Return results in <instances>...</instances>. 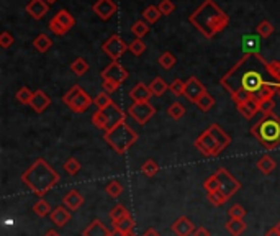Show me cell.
Listing matches in <instances>:
<instances>
[{"label": "cell", "mask_w": 280, "mask_h": 236, "mask_svg": "<svg viewBox=\"0 0 280 236\" xmlns=\"http://www.w3.org/2000/svg\"><path fill=\"white\" fill-rule=\"evenodd\" d=\"M102 89H104V92H107V93H113V92H116L120 89V85L118 84H115V82H112V81H102Z\"/></svg>", "instance_id": "cell-54"}, {"label": "cell", "mask_w": 280, "mask_h": 236, "mask_svg": "<svg viewBox=\"0 0 280 236\" xmlns=\"http://www.w3.org/2000/svg\"><path fill=\"white\" fill-rule=\"evenodd\" d=\"M128 50L135 54V56H141V54L146 51V44L141 39H135V41H131V44H128Z\"/></svg>", "instance_id": "cell-46"}, {"label": "cell", "mask_w": 280, "mask_h": 236, "mask_svg": "<svg viewBox=\"0 0 280 236\" xmlns=\"http://www.w3.org/2000/svg\"><path fill=\"white\" fill-rule=\"evenodd\" d=\"M172 231L177 236H190V234H193V231H195V226H193L190 218L179 217L172 225Z\"/></svg>", "instance_id": "cell-17"}, {"label": "cell", "mask_w": 280, "mask_h": 236, "mask_svg": "<svg viewBox=\"0 0 280 236\" xmlns=\"http://www.w3.org/2000/svg\"><path fill=\"white\" fill-rule=\"evenodd\" d=\"M215 176L218 179V191H220L224 197H226L228 200L241 188V182L236 177H233L230 174L228 169L220 168L215 172Z\"/></svg>", "instance_id": "cell-8"}, {"label": "cell", "mask_w": 280, "mask_h": 236, "mask_svg": "<svg viewBox=\"0 0 280 236\" xmlns=\"http://www.w3.org/2000/svg\"><path fill=\"white\" fill-rule=\"evenodd\" d=\"M169 89H170V92H172L175 97H181V96H184L185 82H184V81H181V79H175V81L169 85Z\"/></svg>", "instance_id": "cell-49"}, {"label": "cell", "mask_w": 280, "mask_h": 236, "mask_svg": "<svg viewBox=\"0 0 280 236\" xmlns=\"http://www.w3.org/2000/svg\"><path fill=\"white\" fill-rule=\"evenodd\" d=\"M161 17H162V13L159 10V7H156V5L146 7L144 12H143V18H144L146 23H156Z\"/></svg>", "instance_id": "cell-28"}, {"label": "cell", "mask_w": 280, "mask_h": 236, "mask_svg": "<svg viewBox=\"0 0 280 236\" xmlns=\"http://www.w3.org/2000/svg\"><path fill=\"white\" fill-rule=\"evenodd\" d=\"M62 102H64L74 113L87 112L89 107L92 105V99L89 97V93L82 87H79V85H72V87L62 96Z\"/></svg>", "instance_id": "cell-7"}, {"label": "cell", "mask_w": 280, "mask_h": 236, "mask_svg": "<svg viewBox=\"0 0 280 236\" xmlns=\"http://www.w3.org/2000/svg\"><path fill=\"white\" fill-rule=\"evenodd\" d=\"M21 182L38 197H44L51 188L59 182L61 176L58 171L51 168L43 157L36 159L31 166L21 174Z\"/></svg>", "instance_id": "cell-3"}, {"label": "cell", "mask_w": 280, "mask_h": 236, "mask_svg": "<svg viewBox=\"0 0 280 236\" xmlns=\"http://www.w3.org/2000/svg\"><path fill=\"white\" fill-rule=\"evenodd\" d=\"M49 30L53 31L54 35H58V36H61V35H66L67 31H69V30H66L64 27H62V25H61V23H59L56 18H53V20L49 21Z\"/></svg>", "instance_id": "cell-52"}, {"label": "cell", "mask_w": 280, "mask_h": 236, "mask_svg": "<svg viewBox=\"0 0 280 236\" xmlns=\"http://www.w3.org/2000/svg\"><path fill=\"white\" fill-rule=\"evenodd\" d=\"M167 89H169V85L166 84V81L162 77L152 79L151 84H149V90L152 93V97H162L167 92Z\"/></svg>", "instance_id": "cell-25"}, {"label": "cell", "mask_w": 280, "mask_h": 236, "mask_svg": "<svg viewBox=\"0 0 280 236\" xmlns=\"http://www.w3.org/2000/svg\"><path fill=\"white\" fill-rule=\"evenodd\" d=\"M274 107H275V102L272 100V99H267V100L259 102V112H262V115H270V113H274Z\"/></svg>", "instance_id": "cell-48"}, {"label": "cell", "mask_w": 280, "mask_h": 236, "mask_svg": "<svg viewBox=\"0 0 280 236\" xmlns=\"http://www.w3.org/2000/svg\"><path fill=\"white\" fill-rule=\"evenodd\" d=\"M203 188L207 191V194L218 191V179H216V176H215V174H213V176H210L208 179H205V182H203Z\"/></svg>", "instance_id": "cell-51"}, {"label": "cell", "mask_w": 280, "mask_h": 236, "mask_svg": "<svg viewBox=\"0 0 280 236\" xmlns=\"http://www.w3.org/2000/svg\"><path fill=\"white\" fill-rule=\"evenodd\" d=\"M131 31H133V35L138 39H141L143 36H146L147 33H149V25H147L144 20H138V21H135V25L131 27Z\"/></svg>", "instance_id": "cell-36"}, {"label": "cell", "mask_w": 280, "mask_h": 236, "mask_svg": "<svg viewBox=\"0 0 280 236\" xmlns=\"http://www.w3.org/2000/svg\"><path fill=\"white\" fill-rule=\"evenodd\" d=\"M267 62L259 53L249 51L233 66L226 74L220 79L221 87L231 93L244 90L249 96L258 93L267 82H275L267 70Z\"/></svg>", "instance_id": "cell-1"}, {"label": "cell", "mask_w": 280, "mask_h": 236, "mask_svg": "<svg viewBox=\"0 0 280 236\" xmlns=\"http://www.w3.org/2000/svg\"><path fill=\"white\" fill-rule=\"evenodd\" d=\"M158 172H159V166L154 159H147V161L143 162V166H141V174L143 176L152 177V176L158 174Z\"/></svg>", "instance_id": "cell-35"}, {"label": "cell", "mask_w": 280, "mask_h": 236, "mask_svg": "<svg viewBox=\"0 0 280 236\" xmlns=\"http://www.w3.org/2000/svg\"><path fill=\"white\" fill-rule=\"evenodd\" d=\"M192 236H212V234H210V231L205 226H198V228H195V231H193Z\"/></svg>", "instance_id": "cell-55"}, {"label": "cell", "mask_w": 280, "mask_h": 236, "mask_svg": "<svg viewBox=\"0 0 280 236\" xmlns=\"http://www.w3.org/2000/svg\"><path fill=\"white\" fill-rule=\"evenodd\" d=\"M143 236H161V234H159L158 230H154V228H147Z\"/></svg>", "instance_id": "cell-56"}, {"label": "cell", "mask_w": 280, "mask_h": 236, "mask_svg": "<svg viewBox=\"0 0 280 236\" xmlns=\"http://www.w3.org/2000/svg\"><path fill=\"white\" fill-rule=\"evenodd\" d=\"M124 118H126V113L113 102V104H110L108 107L97 110V112L92 115V123L95 125L98 130L110 131L116 125L123 123Z\"/></svg>", "instance_id": "cell-6"}, {"label": "cell", "mask_w": 280, "mask_h": 236, "mask_svg": "<svg viewBox=\"0 0 280 236\" xmlns=\"http://www.w3.org/2000/svg\"><path fill=\"white\" fill-rule=\"evenodd\" d=\"M62 168H64V171L69 176H75V174H79V171H81V162L77 161L75 157H69V159L62 164Z\"/></svg>", "instance_id": "cell-39"}, {"label": "cell", "mask_w": 280, "mask_h": 236, "mask_svg": "<svg viewBox=\"0 0 280 236\" xmlns=\"http://www.w3.org/2000/svg\"><path fill=\"white\" fill-rule=\"evenodd\" d=\"M124 236H136V234H135L133 231H131V233H126V234H124Z\"/></svg>", "instance_id": "cell-61"}, {"label": "cell", "mask_w": 280, "mask_h": 236, "mask_svg": "<svg viewBox=\"0 0 280 236\" xmlns=\"http://www.w3.org/2000/svg\"><path fill=\"white\" fill-rule=\"evenodd\" d=\"M158 7H159V10H161L162 15H170V13H174V10H175V5H174L172 0H162Z\"/></svg>", "instance_id": "cell-50"}, {"label": "cell", "mask_w": 280, "mask_h": 236, "mask_svg": "<svg viewBox=\"0 0 280 236\" xmlns=\"http://www.w3.org/2000/svg\"><path fill=\"white\" fill-rule=\"evenodd\" d=\"M33 46H35V50L36 51H40V53H46L48 51L51 46H53V39L48 36V35H38L35 39H33Z\"/></svg>", "instance_id": "cell-27"}, {"label": "cell", "mask_w": 280, "mask_h": 236, "mask_svg": "<svg viewBox=\"0 0 280 236\" xmlns=\"http://www.w3.org/2000/svg\"><path fill=\"white\" fill-rule=\"evenodd\" d=\"M256 30H258V33L262 38H269L272 33H274V27H272V23L269 20H262L259 25L256 27Z\"/></svg>", "instance_id": "cell-44"}, {"label": "cell", "mask_w": 280, "mask_h": 236, "mask_svg": "<svg viewBox=\"0 0 280 236\" xmlns=\"http://www.w3.org/2000/svg\"><path fill=\"white\" fill-rule=\"evenodd\" d=\"M71 69H72V73L75 76H84L85 73L89 70V62L85 61L84 58H77L72 64H71Z\"/></svg>", "instance_id": "cell-38"}, {"label": "cell", "mask_w": 280, "mask_h": 236, "mask_svg": "<svg viewBox=\"0 0 280 236\" xmlns=\"http://www.w3.org/2000/svg\"><path fill=\"white\" fill-rule=\"evenodd\" d=\"M189 21L205 38H213L230 25V17L215 4V0H203V4L190 13Z\"/></svg>", "instance_id": "cell-2"}, {"label": "cell", "mask_w": 280, "mask_h": 236, "mask_svg": "<svg viewBox=\"0 0 280 236\" xmlns=\"http://www.w3.org/2000/svg\"><path fill=\"white\" fill-rule=\"evenodd\" d=\"M54 18H56L66 30H71V28L74 27V23H75L74 17H72V15L69 13L67 10H59L56 15H54Z\"/></svg>", "instance_id": "cell-29"}, {"label": "cell", "mask_w": 280, "mask_h": 236, "mask_svg": "<svg viewBox=\"0 0 280 236\" xmlns=\"http://www.w3.org/2000/svg\"><path fill=\"white\" fill-rule=\"evenodd\" d=\"M82 236H110V230L100 222L98 218H95L93 222L82 231Z\"/></svg>", "instance_id": "cell-22"}, {"label": "cell", "mask_w": 280, "mask_h": 236, "mask_svg": "<svg viewBox=\"0 0 280 236\" xmlns=\"http://www.w3.org/2000/svg\"><path fill=\"white\" fill-rule=\"evenodd\" d=\"M130 214H128V210L124 208L123 205H115L112 210H110V218H112V222H120V220L123 218H126Z\"/></svg>", "instance_id": "cell-42"}, {"label": "cell", "mask_w": 280, "mask_h": 236, "mask_svg": "<svg viewBox=\"0 0 280 236\" xmlns=\"http://www.w3.org/2000/svg\"><path fill=\"white\" fill-rule=\"evenodd\" d=\"M128 50V44L123 41L121 36L118 35H112L107 41L102 44V51L107 54L112 61H118L124 53Z\"/></svg>", "instance_id": "cell-10"}, {"label": "cell", "mask_w": 280, "mask_h": 236, "mask_svg": "<svg viewBox=\"0 0 280 236\" xmlns=\"http://www.w3.org/2000/svg\"><path fill=\"white\" fill-rule=\"evenodd\" d=\"M158 62H159V66L162 67V69H172L174 66H175V62H177V59H175V56L170 51H164L159 56V59H158Z\"/></svg>", "instance_id": "cell-34"}, {"label": "cell", "mask_w": 280, "mask_h": 236, "mask_svg": "<svg viewBox=\"0 0 280 236\" xmlns=\"http://www.w3.org/2000/svg\"><path fill=\"white\" fill-rule=\"evenodd\" d=\"M130 97L133 102H149L152 97V93L149 90V85H146L143 82H138L133 89L130 90Z\"/></svg>", "instance_id": "cell-20"}, {"label": "cell", "mask_w": 280, "mask_h": 236, "mask_svg": "<svg viewBox=\"0 0 280 236\" xmlns=\"http://www.w3.org/2000/svg\"><path fill=\"white\" fill-rule=\"evenodd\" d=\"M31 108L35 110L36 113H43L46 108L51 105V99L48 97V93L43 90H36L33 92V99H31Z\"/></svg>", "instance_id": "cell-19"}, {"label": "cell", "mask_w": 280, "mask_h": 236, "mask_svg": "<svg viewBox=\"0 0 280 236\" xmlns=\"http://www.w3.org/2000/svg\"><path fill=\"white\" fill-rule=\"evenodd\" d=\"M15 99H17L23 105H30L31 99H33V92H31L28 87H21V89H18L17 93H15Z\"/></svg>", "instance_id": "cell-40"}, {"label": "cell", "mask_w": 280, "mask_h": 236, "mask_svg": "<svg viewBox=\"0 0 280 236\" xmlns=\"http://www.w3.org/2000/svg\"><path fill=\"white\" fill-rule=\"evenodd\" d=\"M266 236H280V233H278L277 228L274 226V228H270V230L266 231Z\"/></svg>", "instance_id": "cell-57"}, {"label": "cell", "mask_w": 280, "mask_h": 236, "mask_svg": "<svg viewBox=\"0 0 280 236\" xmlns=\"http://www.w3.org/2000/svg\"><path fill=\"white\" fill-rule=\"evenodd\" d=\"M228 214H230V218H233V220H244V217H246V210H244V207L243 205H233L230 210H228Z\"/></svg>", "instance_id": "cell-47"}, {"label": "cell", "mask_w": 280, "mask_h": 236, "mask_svg": "<svg viewBox=\"0 0 280 236\" xmlns=\"http://www.w3.org/2000/svg\"><path fill=\"white\" fill-rule=\"evenodd\" d=\"M156 113V108L149 102H133L128 108V115L139 125H146Z\"/></svg>", "instance_id": "cell-9"}, {"label": "cell", "mask_w": 280, "mask_h": 236, "mask_svg": "<svg viewBox=\"0 0 280 236\" xmlns=\"http://www.w3.org/2000/svg\"><path fill=\"white\" fill-rule=\"evenodd\" d=\"M267 70L270 77L278 84L280 82V61H269L267 62Z\"/></svg>", "instance_id": "cell-45"}, {"label": "cell", "mask_w": 280, "mask_h": 236, "mask_svg": "<svg viewBox=\"0 0 280 236\" xmlns=\"http://www.w3.org/2000/svg\"><path fill=\"white\" fill-rule=\"evenodd\" d=\"M105 143L110 146L115 153L118 154H126L128 149L138 141V133L130 127L126 122L116 125L110 131L104 133Z\"/></svg>", "instance_id": "cell-5"}, {"label": "cell", "mask_w": 280, "mask_h": 236, "mask_svg": "<svg viewBox=\"0 0 280 236\" xmlns=\"http://www.w3.org/2000/svg\"><path fill=\"white\" fill-rule=\"evenodd\" d=\"M48 4H54V2H58V0H46Z\"/></svg>", "instance_id": "cell-62"}, {"label": "cell", "mask_w": 280, "mask_h": 236, "mask_svg": "<svg viewBox=\"0 0 280 236\" xmlns=\"http://www.w3.org/2000/svg\"><path fill=\"white\" fill-rule=\"evenodd\" d=\"M110 104H113V100H112V97H110V93H107V92H100L98 96H97L95 99H93V105H95L98 110L108 107Z\"/></svg>", "instance_id": "cell-41"}, {"label": "cell", "mask_w": 280, "mask_h": 236, "mask_svg": "<svg viewBox=\"0 0 280 236\" xmlns=\"http://www.w3.org/2000/svg\"><path fill=\"white\" fill-rule=\"evenodd\" d=\"M110 236H124V233L120 231V230H115V228H113V231H110Z\"/></svg>", "instance_id": "cell-59"}, {"label": "cell", "mask_w": 280, "mask_h": 236, "mask_svg": "<svg viewBox=\"0 0 280 236\" xmlns=\"http://www.w3.org/2000/svg\"><path fill=\"white\" fill-rule=\"evenodd\" d=\"M207 92L205 85L201 84L197 77H190L189 81L185 82V89H184V96L189 99L190 102H193V104H197V100L203 96V93Z\"/></svg>", "instance_id": "cell-13"}, {"label": "cell", "mask_w": 280, "mask_h": 236, "mask_svg": "<svg viewBox=\"0 0 280 236\" xmlns=\"http://www.w3.org/2000/svg\"><path fill=\"white\" fill-rule=\"evenodd\" d=\"M49 218H51V222L56 225L58 228L66 226L69 222H71V210H69L67 207H64V205H59V207H56L51 211Z\"/></svg>", "instance_id": "cell-18"}, {"label": "cell", "mask_w": 280, "mask_h": 236, "mask_svg": "<svg viewBox=\"0 0 280 236\" xmlns=\"http://www.w3.org/2000/svg\"><path fill=\"white\" fill-rule=\"evenodd\" d=\"M113 228H115V230L123 231L124 234H126V233H131V231H133V228H135V220L131 218V215H128L126 218L120 220V222H115V223H113Z\"/></svg>", "instance_id": "cell-30"}, {"label": "cell", "mask_w": 280, "mask_h": 236, "mask_svg": "<svg viewBox=\"0 0 280 236\" xmlns=\"http://www.w3.org/2000/svg\"><path fill=\"white\" fill-rule=\"evenodd\" d=\"M275 228H277V230H278V233H280V222H278V223L275 225Z\"/></svg>", "instance_id": "cell-63"}, {"label": "cell", "mask_w": 280, "mask_h": 236, "mask_svg": "<svg viewBox=\"0 0 280 236\" xmlns=\"http://www.w3.org/2000/svg\"><path fill=\"white\" fill-rule=\"evenodd\" d=\"M13 36L9 33V31H2V33H0V46H2L4 50H7V48H10V46L13 44Z\"/></svg>", "instance_id": "cell-53"}, {"label": "cell", "mask_w": 280, "mask_h": 236, "mask_svg": "<svg viewBox=\"0 0 280 236\" xmlns=\"http://www.w3.org/2000/svg\"><path fill=\"white\" fill-rule=\"evenodd\" d=\"M251 135L259 141L261 146L272 151L280 145V118L275 113L264 115L251 128Z\"/></svg>", "instance_id": "cell-4"}, {"label": "cell", "mask_w": 280, "mask_h": 236, "mask_svg": "<svg viewBox=\"0 0 280 236\" xmlns=\"http://www.w3.org/2000/svg\"><path fill=\"white\" fill-rule=\"evenodd\" d=\"M275 90H277V96L280 97V82H278V84H275Z\"/></svg>", "instance_id": "cell-60"}, {"label": "cell", "mask_w": 280, "mask_h": 236, "mask_svg": "<svg viewBox=\"0 0 280 236\" xmlns=\"http://www.w3.org/2000/svg\"><path fill=\"white\" fill-rule=\"evenodd\" d=\"M100 77H102V81H112L115 84L121 85L128 79V70L124 69L118 61H112L110 64L100 73Z\"/></svg>", "instance_id": "cell-12"}, {"label": "cell", "mask_w": 280, "mask_h": 236, "mask_svg": "<svg viewBox=\"0 0 280 236\" xmlns=\"http://www.w3.org/2000/svg\"><path fill=\"white\" fill-rule=\"evenodd\" d=\"M207 197H208V202L212 203V205H215V207H220V205H223V203L228 202V199L220 191L210 192V194H207Z\"/></svg>", "instance_id": "cell-43"}, {"label": "cell", "mask_w": 280, "mask_h": 236, "mask_svg": "<svg viewBox=\"0 0 280 236\" xmlns=\"http://www.w3.org/2000/svg\"><path fill=\"white\" fill-rule=\"evenodd\" d=\"M92 9H93V13H97V17L100 20L107 21L116 13V4L113 0H97Z\"/></svg>", "instance_id": "cell-14"}, {"label": "cell", "mask_w": 280, "mask_h": 236, "mask_svg": "<svg viewBox=\"0 0 280 236\" xmlns=\"http://www.w3.org/2000/svg\"><path fill=\"white\" fill-rule=\"evenodd\" d=\"M44 236H61V234L56 230H48V231L44 233Z\"/></svg>", "instance_id": "cell-58"}, {"label": "cell", "mask_w": 280, "mask_h": 236, "mask_svg": "<svg viewBox=\"0 0 280 236\" xmlns=\"http://www.w3.org/2000/svg\"><path fill=\"white\" fill-rule=\"evenodd\" d=\"M27 12L35 20H40L48 13V2H46V0H31V2L27 5Z\"/></svg>", "instance_id": "cell-21"}, {"label": "cell", "mask_w": 280, "mask_h": 236, "mask_svg": "<svg viewBox=\"0 0 280 236\" xmlns=\"http://www.w3.org/2000/svg\"><path fill=\"white\" fill-rule=\"evenodd\" d=\"M201 112H210V110L213 108V105H215V99H213V96H210L208 92H205L203 96H201L198 100H197V104H195Z\"/></svg>", "instance_id": "cell-32"}, {"label": "cell", "mask_w": 280, "mask_h": 236, "mask_svg": "<svg viewBox=\"0 0 280 236\" xmlns=\"http://www.w3.org/2000/svg\"><path fill=\"white\" fill-rule=\"evenodd\" d=\"M84 197L79 191H69L64 197H62V205L67 207L71 211H75V210H79L82 205H84Z\"/></svg>", "instance_id": "cell-16"}, {"label": "cell", "mask_w": 280, "mask_h": 236, "mask_svg": "<svg viewBox=\"0 0 280 236\" xmlns=\"http://www.w3.org/2000/svg\"><path fill=\"white\" fill-rule=\"evenodd\" d=\"M258 169H259V172L261 174H264V176H269V174H272V172L275 171V168H277V162H275V159L272 156H269V154H264V156H261L259 157V161H258Z\"/></svg>", "instance_id": "cell-23"}, {"label": "cell", "mask_w": 280, "mask_h": 236, "mask_svg": "<svg viewBox=\"0 0 280 236\" xmlns=\"http://www.w3.org/2000/svg\"><path fill=\"white\" fill-rule=\"evenodd\" d=\"M195 148L198 149V151L210 157V156H218V154H221V149L220 146H218V143L215 141V138L212 136V133H210L208 130H205L201 135L195 139Z\"/></svg>", "instance_id": "cell-11"}, {"label": "cell", "mask_w": 280, "mask_h": 236, "mask_svg": "<svg viewBox=\"0 0 280 236\" xmlns=\"http://www.w3.org/2000/svg\"><path fill=\"white\" fill-rule=\"evenodd\" d=\"M33 211L38 215V217H48L51 215V207H49V203L46 202L44 199H40L38 200L35 205H33Z\"/></svg>", "instance_id": "cell-37"}, {"label": "cell", "mask_w": 280, "mask_h": 236, "mask_svg": "<svg viewBox=\"0 0 280 236\" xmlns=\"http://www.w3.org/2000/svg\"><path fill=\"white\" fill-rule=\"evenodd\" d=\"M210 133H212V136L215 138V141L218 143V146H220V149H221V153L226 149L230 145H231V136L228 135L226 131H224L220 125L218 123H213V125H210V127L207 128Z\"/></svg>", "instance_id": "cell-15"}, {"label": "cell", "mask_w": 280, "mask_h": 236, "mask_svg": "<svg viewBox=\"0 0 280 236\" xmlns=\"http://www.w3.org/2000/svg\"><path fill=\"white\" fill-rule=\"evenodd\" d=\"M236 108H238V112L246 118V120H251V118L259 112L258 102H254L252 99L249 102H244V104H241V105H236Z\"/></svg>", "instance_id": "cell-24"}, {"label": "cell", "mask_w": 280, "mask_h": 236, "mask_svg": "<svg viewBox=\"0 0 280 236\" xmlns=\"http://www.w3.org/2000/svg\"><path fill=\"white\" fill-rule=\"evenodd\" d=\"M167 115L172 118V120H181V118H184V115H185V107L181 104V102H174V104L169 105Z\"/></svg>", "instance_id": "cell-31"}, {"label": "cell", "mask_w": 280, "mask_h": 236, "mask_svg": "<svg viewBox=\"0 0 280 236\" xmlns=\"http://www.w3.org/2000/svg\"><path fill=\"white\" fill-rule=\"evenodd\" d=\"M105 192L108 197H112V199H116V197H120L121 192H123V184L120 182V180H110V182L107 184L105 187Z\"/></svg>", "instance_id": "cell-33"}, {"label": "cell", "mask_w": 280, "mask_h": 236, "mask_svg": "<svg viewBox=\"0 0 280 236\" xmlns=\"http://www.w3.org/2000/svg\"><path fill=\"white\" fill-rule=\"evenodd\" d=\"M226 230L231 236H241L246 231V223L244 220H233L230 218L226 222Z\"/></svg>", "instance_id": "cell-26"}]
</instances>
